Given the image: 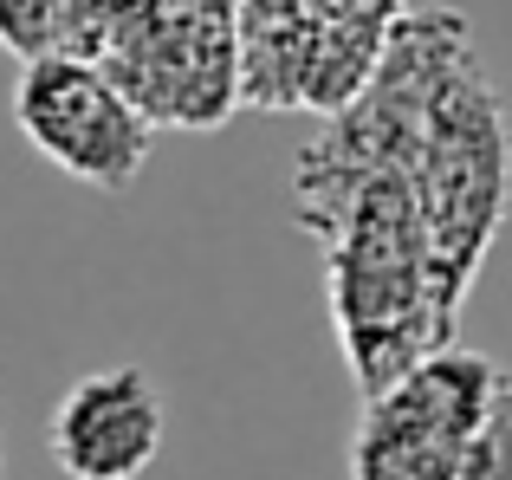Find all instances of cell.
<instances>
[{
    "label": "cell",
    "instance_id": "cell-1",
    "mask_svg": "<svg viewBox=\"0 0 512 480\" xmlns=\"http://www.w3.org/2000/svg\"><path fill=\"white\" fill-rule=\"evenodd\" d=\"M292 221L325 253L331 331L363 396L415 357L454 344L461 312L435 286L415 189L350 111L325 117L292 163Z\"/></svg>",
    "mask_w": 512,
    "mask_h": 480
},
{
    "label": "cell",
    "instance_id": "cell-2",
    "mask_svg": "<svg viewBox=\"0 0 512 480\" xmlns=\"http://www.w3.org/2000/svg\"><path fill=\"white\" fill-rule=\"evenodd\" d=\"M506 364L441 344L363 396L350 429V480H506Z\"/></svg>",
    "mask_w": 512,
    "mask_h": 480
},
{
    "label": "cell",
    "instance_id": "cell-3",
    "mask_svg": "<svg viewBox=\"0 0 512 480\" xmlns=\"http://www.w3.org/2000/svg\"><path fill=\"white\" fill-rule=\"evenodd\" d=\"M409 0H234V104L338 117Z\"/></svg>",
    "mask_w": 512,
    "mask_h": 480
},
{
    "label": "cell",
    "instance_id": "cell-4",
    "mask_svg": "<svg viewBox=\"0 0 512 480\" xmlns=\"http://www.w3.org/2000/svg\"><path fill=\"white\" fill-rule=\"evenodd\" d=\"M13 124H20L33 156H46L59 176L104 195L137 189V176L150 169V150H156L150 117L117 91V78L98 59H72V52L20 59Z\"/></svg>",
    "mask_w": 512,
    "mask_h": 480
},
{
    "label": "cell",
    "instance_id": "cell-5",
    "mask_svg": "<svg viewBox=\"0 0 512 480\" xmlns=\"http://www.w3.org/2000/svg\"><path fill=\"white\" fill-rule=\"evenodd\" d=\"M169 403L143 364H104L65 383L46 422L52 468L65 480H143L163 461Z\"/></svg>",
    "mask_w": 512,
    "mask_h": 480
},
{
    "label": "cell",
    "instance_id": "cell-6",
    "mask_svg": "<svg viewBox=\"0 0 512 480\" xmlns=\"http://www.w3.org/2000/svg\"><path fill=\"white\" fill-rule=\"evenodd\" d=\"M0 468H7V461H0Z\"/></svg>",
    "mask_w": 512,
    "mask_h": 480
}]
</instances>
